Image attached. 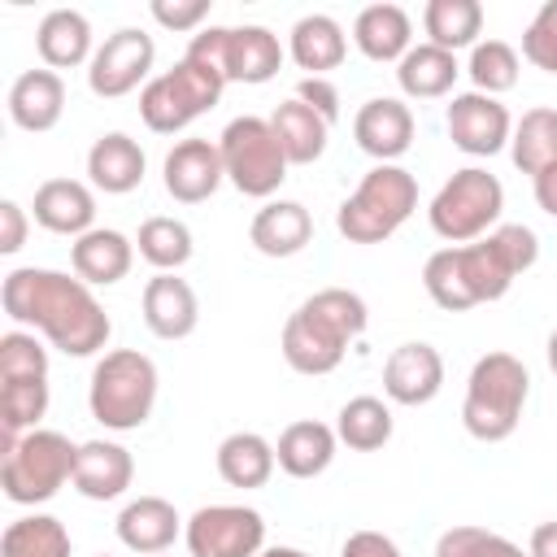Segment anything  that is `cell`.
<instances>
[{"instance_id": "6da1fadb", "label": "cell", "mask_w": 557, "mask_h": 557, "mask_svg": "<svg viewBox=\"0 0 557 557\" xmlns=\"http://www.w3.org/2000/svg\"><path fill=\"white\" fill-rule=\"evenodd\" d=\"M0 305L17 326L39 331L57 352L65 357H96L113 322L96 292L65 270H44V265H17L0 283Z\"/></svg>"}, {"instance_id": "7a4b0ae2", "label": "cell", "mask_w": 557, "mask_h": 557, "mask_svg": "<svg viewBox=\"0 0 557 557\" xmlns=\"http://www.w3.org/2000/svg\"><path fill=\"white\" fill-rule=\"evenodd\" d=\"M540 257V235L522 222H500L474 244H448L426 257L422 287L444 313H466L474 305L500 300L518 274Z\"/></svg>"}, {"instance_id": "3957f363", "label": "cell", "mask_w": 557, "mask_h": 557, "mask_svg": "<svg viewBox=\"0 0 557 557\" xmlns=\"http://www.w3.org/2000/svg\"><path fill=\"white\" fill-rule=\"evenodd\" d=\"M366 326H370V309L357 292L322 287L309 300H300L296 313L283 322V361L309 379L331 374Z\"/></svg>"}, {"instance_id": "277c9868", "label": "cell", "mask_w": 557, "mask_h": 557, "mask_svg": "<svg viewBox=\"0 0 557 557\" xmlns=\"http://www.w3.org/2000/svg\"><path fill=\"white\" fill-rule=\"evenodd\" d=\"M527 396H531L527 366L513 352H483L470 366V379H466L461 426L483 444H500L518 431Z\"/></svg>"}, {"instance_id": "5b68a950", "label": "cell", "mask_w": 557, "mask_h": 557, "mask_svg": "<svg viewBox=\"0 0 557 557\" xmlns=\"http://www.w3.org/2000/svg\"><path fill=\"white\" fill-rule=\"evenodd\" d=\"M157 405V366L139 348H113L91 366L87 409L109 431H139Z\"/></svg>"}, {"instance_id": "8992f818", "label": "cell", "mask_w": 557, "mask_h": 557, "mask_svg": "<svg viewBox=\"0 0 557 557\" xmlns=\"http://www.w3.org/2000/svg\"><path fill=\"white\" fill-rule=\"evenodd\" d=\"M418 209V178L405 165H374L361 174L357 191L335 209V231L348 244H383Z\"/></svg>"}, {"instance_id": "52a82bcc", "label": "cell", "mask_w": 557, "mask_h": 557, "mask_svg": "<svg viewBox=\"0 0 557 557\" xmlns=\"http://www.w3.org/2000/svg\"><path fill=\"white\" fill-rule=\"evenodd\" d=\"M74 461H78V444H70V435L35 426L13 444H4L0 487L13 505H44L65 483H74Z\"/></svg>"}, {"instance_id": "ba28073f", "label": "cell", "mask_w": 557, "mask_h": 557, "mask_svg": "<svg viewBox=\"0 0 557 557\" xmlns=\"http://www.w3.org/2000/svg\"><path fill=\"white\" fill-rule=\"evenodd\" d=\"M222 87H226V78L213 65H205V61L183 52V61H174L165 74L144 83L139 117L157 135H178L222 100Z\"/></svg>"}, {"instance_id": "9c48e42d", "label": "cell", "mask_w": 557, "mask_h": 557, "mask_svg": "<svg viewBox=\"0 0 557 557\" xmlns=\"http://www.w3.org/2000/svg\"><path fill=\"white\" fill-rule=\"evenodd\" d=\"M500 213H505V187L483 165L453 170V178L435 191V200L426 209L431 231L440 239H448V244H474V239H483L487 231L500 226Z\"/></svg>"}, {"instance_id": "30bf717a", "label": "cell", "mask_w": 557, "mask_h": 557, "mask_svg": "<svg viewBox=\"0 0 557 557\" xmlns=\"http://www.w3.org/2000/svg\"><path fill=\"white\" fill-rule=\"evenodd\" d=\"M218 152H222L226 183L239 196L270 200L287 178V152H283L270 117H252V113L231 117L218 135Z\"/></svg>"}, {"instance_id": "8fae6325", "label": "cell", "mask_w": 557, "mask_h": 557, "mask_svg": "<svg viewBox=\"0 0 557 557\" xmlns=\"http://www.w3.org/2000/svg\"><path fill=\"white\" fill-rule=\"evenodd\" d=\"M187 57L213 65L226 83L261 87L283 70V44L270 26H209L196 30Z\"/></svg>"}, {"instance_id": "7c38bea8", "label": "cell", "mask_w": 557, "mask_h": 557, "mask_svg": "<svg viewBox=\"0 0 557 557\" xmlns=\"http://www.w3.org/2000/svg\"><path fill=\"white\" fill-rule=\"evenodd\" d=\"M191 557H257L265 548V518L248 505H205L183 527Z\"/></svg>"}, {"instance_id": "4fadbf2b", "label": "cell", "mask_w": 557, "mask_h": 557, "mask_svg": "<svg viewBox=\"0 0 557 557\" xmlns=\"http://www.w3.org/2000/svg\"><path fill=\"white\" fill-rule=\"evenodd\" d=\"M152 61H157L152 35L139 30V26H122V30H113V35L96 48V57H91V65H87V87H91V96H100V100H117V96L135 91V87L148 78Z\"/></svg>"}, {"instance_id": "5bb4252c", "label": "cell", "mask_w": 557, "mask_h": 557, "mask_svg": "<svg viewBox=\"0 0 557 557\" xmlns=\"http://www.w3.org/2000/svg\"><path fill=\"white\" fill-rule=\"evenodd\" d=\"M444 126H448V139L470 157H496L500 148H509V135H513L509 109L496 96H483V91L453 96V104L444 113Z\"/></svg>"}, {"instance_id": "9a60e30c", "label": "cell", "mask_w": 557, "mask_h": 557, "mask_svg": "<svg viewBox=\"0 0 557 557\" xmlns=\"http://www.w3.org/2000/svg\"><path fill=\"white\" fill-rule=\"evenodd\" d=\"M444 387V357L426 339H409L383 361V392L392 405H431Z\"/></svg>"}, {"instance_id": "2e32d148", "label": "cell", "mask_w": 557, "mask_h": 557, "mask_svg": "<svg viewBox=\"0 0 557 557\" xmlns=\"http://www.w3.org/2000/svg\"><path fill=\"white\" fill-rule=\"evenodd\" d=\"M352 139L379 165H396V157H405L409 144H413V113H409V104L396 100V96L366 100L357 109V117H352Z\"/></svg>"}, {"instance_id": "e0dca14e", "label": "cell", "mask_w": 557, "mask_h": 557, "mask_svg": "<svg viewBox=\"0 0 557 557\" xmlns=\"http://www.w3.org/2000/svg\"><path fill=\"white\" fill-rule=\"evenodd\" d=\"M161 178H165V191H170L178 205H200V200H209V196L226 183L218 144H213V139H178V144L165 152Z\"/></svg>"}, {"instance_id": "ac0fdd59", "label": "cell", "mask_w": 557, "mask_h": 557, "mask_svg": "<svg viewBox=\"0 0 557 557\" xmlns=\"http://www.w3.org/2000/svg\"><path fill=\"white\" fill-rule=\"evenodd\" d=\"M139 313H144V326L157 339H187L196 331V322H200V300H196V292H191L187 278H178V274H152L144 283Z\"/></svg>"}, {"instance_id": "d6986e66", "label": "cell", "mask_w": 557, "mask_h": 557, "mask_svg": "<svg viewBox=\"0 0 557 557\" xmlns=\"http://www.w3.org/2000/svg\"><path fill=\"white\" fill-rule=\"evenodd\" d=\"M30 218L52 235L78 239V235L96 231V191L78 178H48L35 187Z\"/></svg>"}, {"instance_id": "ffe728a7", "label": "cell", "mask_w": 557, "mask_h": 557, "mask_svg": "<svg viewBox=\"0 0 557 557\" xmlns=\"http://www.w3.org/2000/svg\"><path fill=\"white\" fill-rule=\"evenodd\" d=\"M113 527H117L122 548H131L139 557H161L178 540V531L187 522L178 518V509L165 496H135V500L122 505V513H117Z\"/></svg>"}, {"instance_id": "44dd1931", "label": "cell", "mask_w": 557, "mask_h": 557, "mask_svg": "<svg viewBox=\"0 0 557 557\" xmlns=\"http://www.w3.org/2000/svg\"><path fill=\"white\" fill-rule=\"evenodd\" d=\"M135 479V457L117 440H87L78 444L74 461V492L87 500H117Z\"/></svg>"}, {"instance_id": "7402d4cb", "label": "cell", "mask_w": 557, "mask_h": 557, "mask_svg": "<svg viewBox=\"0 0 557 557\" xmlns=\"http://www.w3.org/2000/svg\"><path fill=\"white\" fill-rule=\"evenodd\" d=\"M148 157L139 148V139H131L126 131H109L87 148V178L96 191L104 196H126L144 183Z\"/></svg>"}, {"instance_id": "603a6c76", "label": "cell", "mask_w": 557, "mask_h": 557, "mask_svg": "<svg viewBox=\"0 0 557 557\" xmlns=\"http://www.w3.org/2000/svg\"><path fill=\"white\" fill-rule=\"evenodd\" d=\"M135 261V239H126L113 226H96L70 244V265L87 287H113L131 274Z\"/></svg>"}, {"instance_id": "cb8c5ba5", "label": "cell", "mask_w": 557, "mask_h": 557, "mask_svg": "<svg viewBox=\"0 0 557 557\" xmlns=\"http://www.w3.org/2000/svg\"><path fill=\"white\" fill-rule=\"evenodd\" d=\"M65 113V83L57 70H26L9 87V117L17 131L44 135L61 122Z\"/></svg>"}, {"instance_id": "d4e9b609", "label": "cell", "mask_w": 557, "mask_h": 557, "mask_svg": "<svg viewBox=\"0 0 557 557\" xmlns=\"http://www.w3.org/2000/svg\"><path fill=\"white\" fill-rule=\"evenodd\" d=\"M35 52L44 61V70H74V65H91L96 48H91V22L78 9H48L39 30H35Z\"/></svg>"}, {"instance_id": "484cf974", "label": "cell", "mask_w": 557, "mask_h": 557, "mask_svg": "<svg viewBox=\"0 0 557 557\" xmlns=\"http://www.w3.org/2000/svg\"><path fill=\"white\" fill-rule=\"evenodd\" d=\"M248 239L261 257H296L313 239V218L300 200H265L252 213Z\"/></svg>"}, {"instance_id": "4316f807", "label": "cell", "mask_w": 557, "mask_h": 557, "mask_svg": "<svg viewBox=\"0 0 557 557\" xmlns=\"http://www.w3.org/2000/svg\"><path fill=\"white\" fill-rule=\"evenodd\" d=\"M335 448H339V435L335 426L318 422V418H300V422H287L278 444H274V457H278V470L292 474V479H318L331 461H335Z\"/></svg>"}, {"instance_id": "83f0119b", "label": "cell", "mask_w": 557, "mask_h": 557, "mask_svg": "<svg viewBox=\"0 0 557 557\" xmlns=\"http://www.w3.org/2000/svg\"><path fill=\"white\" fill-rule=\"evenodd\" d=\"M287 52L300 70H309V78H326V70L344 65L348 35L331 13H305L287 35Z\"/></svg>"}, {"instance_id": "f1b7e54d", "label": "cell", "mask_w": 557, "mask_h": 557, "mask_svg": "<svg viewBox=\"0 0 557 557\" xmlns=\"http://www.w3.org/2000/svg\"><path fill=\"white\" fill-rule=\"evenodd\" d=\"M352 44L366 61H400L413 48V22L400 4H366L352 22Z\"/></svg>"}, {"instance_id": "f546056e", "label": "cell", "mask_w": 557, "mask_h": 557, "mask_svg": "<svg viewBox=\"0 0 557 557\" xmlns=\"http://www.w3.org/2000/svg\"><path fill=\"white\" fill-rule=\"evenodd\" d=\"M270 126L287 152V165H313L322 152H326V139H331V122L322 113H313L305 100H283L274 113H270Z\"/></svg>"}, {"instance_id": "4dcf8cb0", "label": "cell", "mask_w": 557, "mask_h": 557, "mask_svg": "<svg viewBox=\"0 0 557 557\" xmlns=\"http://www.w3.org/2000/svg\"><path fill=\"white\" fill-rule=\"evenodd\" d=\"M461 65H457V52H444L435 44H418L409 48L400 61H396V83L409 100H440L453 91Z\"/></svg>"}, {"instance_id": "1f68e13d", "label": "cell", "mask_w": 557, "mask_h": 557, "mask_svg": "<svg viewBox=\"0 0 557 557\" xmlns=\"http://www.w3.org/2000/svg\"><path fill=\"white\" fill-rule=\"evenodd\" d=\"M278 457H274V444L257 431H231L222 444H218V474L222 483L231 487H265L270 474H274Z\"/></svg>"}, {"instance_id": "d6a6232c", "label": "cell", "mask_w": 557, "mask_h": 557, "mask_svg": "<svg viewBox=\"0 0 557 557\" xmlns=\"http://www.w3.org/2000/svg\"><path fill=\"white\" fill-rule=\"evenodd\" d=\"M509 157L522 174H540L548 165H557V109L540 104V109H527L518 122H513V135H509Z\"/></svg>"}, {"instance_id": "836d02e7", "label": "cell", "mask_w": 557, "mask_h": 557, "mask_svg": "<svg viewBox=\"0 0 557 557\" xmlns=\"http://www.w3.org/2000/svg\"><path fill=\"white\" fill-rule=\"evenodd\" d=\"M422 26H426V44L457 52V48H474L483 35V4L479 0H426L422 9Z\"/></svg>"}, {"instance_id": "e575fe53", "label": "cell", "mask_w": 557, "mask_h": 557, "mask_svg": "<svg viewBox=\"0 0 557 557\" xmlns=\"http://www.w3.org/2000/svg\"><path fill=\"white\" fill-rule=\"evenodd\" d=\"M135 248H139V257L157 270V274H178L187 261H191V231H187V222H178V218H144L139 222V235H135Z\"/></svg>"}, {"instance_id": "d590c367", "label": "cell", "mask_w": 557, "mask_h": 557, "mask_svg": "<svg viewBox=\"0 0 557 557\" xmlns=\"http://www.w3.org/2000/svg\"><path fill=\"white\" fill-rule=\"evenodd\" d=\"M335 435L352 453H374L392 440V409L379 396H352L335 413Z\"/></svg>"}, {"instance_id": "8d00e7d4", "label": "cell", "mask_w": 557, "mask_h": 557, "mask_svg": "<svg viewBox=\"0 0 557 557\" xmlns=\"http://www.w3.org/2000/svg\"><path fill=\"white\" fill-rule=\"evenodd\" d=\"M0 557H70V531L52 513L13 518L0 535Z\"/></svg>"}, {"instance_id": "74e56055", "label": "cell", "mask_w": 557, "mask_h": 557, "mask_svg": "<svg viewBox=\"0 0 557 557\" xmlns=\"http://www.w3.org/2000/svg\"><path fill=\"white\" fill-rule=\"evenodd\" d=\"M518 70H522V61L505 39H479L470 48V61H466V74H470L474 91H483V96L513 91L518 87Z\"/></svg>"}, {"instance_id": "f35d334b", "label": "cell", "mask_w": 557, "mask_h": 557, "mask_svg": "<svg viewBox=\"0 0 557 557\" xmlns=\"http://www.w3.org/2000/svg\"><path fill=\"white\" fill-rule=\"evenodd\" d=\"M30 379H48V348L26 326L4 331L0 335V383H30Z\"/></svg>"}, {"instance_id": "ab89813d", "label": "cell", "mask_w": 557, "mask_h": 557, "mask_svg": "<svg viewBox=\"0 0 557 557\" xmlns=\"http://www.w3.org/2000/svg\"><path fill=\"white\" fill-rule=\"evenodd\" d=\"M435 557H527L513 540L487 531V527H448L435 540Z\"/></svg>"}, {"instance_id": "60d3db41", "label": "cell", "mask_w": 557, "mask_h": 557, "mask_svg": "<svg viewBox=\"0 0 557 557\" xmlns=\"http://www.w3.org/2000/svg\"><path fill=\"white\" fill-rule=\"evenodd\" d=\"M522 57L535 70L557 74V0H544L540 13L527 22V30H522Z\"/></svg>"}, {"instance_id": "b9f144b4", "label": "cell", "mask_w": 557, "mask_h": 557, "mask_svg": "<svg viewBox=\"0 0 557 557\" xmlns=\"http://www.w3.org/2000/svg\"><path fill=\"white\" fill-rule=\"evenodd\" d=\"M209 17V0H152V22L165 30H196Z\"/></svg>"}, {"instance_id": "7bdbcfd3", "label": "cell", "mask_w": 557, "mask_h": 557, "mask_svg": "<svg viewBox=\"0 0 557 557\" xmlns=\"http://www.w3.org/2000/svg\"><path fill=\"white\" fill-rule=\"evenodd\" d=\"M296 100H305V104H309L313 113H322L331 126L339 122V91H335L331 78H309V74H305V78L296 83Z\"/></svg>"}, {"instance_id": "ee69618b", "label": "cell", "mask_w": 557, "mask_h": 557, "mask_svg": "<svg viewBox=\"0 0 557 557\" xmlns=\"http://www.w3.org/2000/svg\"><path fill=\"white\" fill-rule=\"evenodd\" d=\"M26 231H30V218L17 200H0V252L13 257L22 244H26Z\"/></svg>"}, {"instance_id": "f6af8a7d", "label": "cell", "mask_w": 557, "mask_h": 557, "mask_svg": "<svg viewBox=\"0 0 557 557\" xmlns=\"http://www.w3.org/2000/svg\"><path fill=\"white\" fill-rule=\"evenodd\" d=\"M339 557H405L383 531H352L344 540V553Z\"/></svg>"}, {"instance_id": "bcb514c9", "label": "cell", "mask_w": 557, "mask_h": 557, "mask_svg": "<svg viewBox=\"0 0 557 557\" xmlns=\"http://www.w3.org/2000/svg\"><path fill=\"white\" fill-rule=\"evenodd\" d=\"M531 191H535V205H540L548 218H557V165L540 170V174L531 178Z\"/></svg>"}, {"instance_id": "7dc6e473", "label": "cell", "mask_w": 557, "mask_h": 557, "mask_svg": "<svg viewBox=\"0 0 557 557\" xmlns=\"http://www.w3.org/2000/svg\"><path fill=\"white\" fill-rule=\"evenodd\" d=\"M527 557H557V522H540V527L531 531Z\"/></svg>"}, {"instance_id": "c3c4849f", "label": "cell", "mask_w": 557, "mask_h": 557, "mask_svg": "<svg viewBox=\"0 0 557 557\" xmlns=\"http://www.w3.org/2000/svg\"><path fill=\"white\" fill-rule=\"evenodd\" d=\"M257 557H313V553H305V548H287V544H274V548H261Z\"/></svg>"}, {"instance_id": "681fc988", "label": "cell", "mask_w": 557, "mask_h": 557, "mask_svg": "<svg viewBox=\"0 0 557 557\" xmlns=\"http://www.w3.org/2000/svg\"><path fill=\"white\" fill-rule=\"evenodd\" d=\"M544 357H548V370L557 374V331L548 335V344H544Z\"/></svg>"}, {"instance_id": "f907efd6", "label": "cell", "mask_w": 557, "mask_h": 557, "mask_svg": "<svg viewBox=\"0 0 557 557\" xmlns=\"http://www.w3.org/2000/svg\"><path fill=\"white\" fill-rule=\"evenodd\" d=\"M100 557H109V553H100Z\"/></svg>"}]
</instances>
